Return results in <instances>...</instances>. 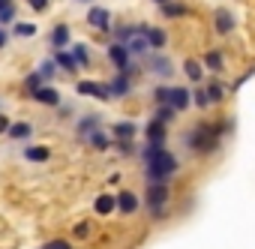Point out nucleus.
<instances>
[{"mask_svg":"<svg viewBox=\"0 0 255 249\" xmlns=\"http://www.w3.org/2000/svg\"><path fill=\"white\" fill-rule=\"evenodd\" d=\"M231 129H234V120H222V123H207V120H201V123H195L192 129L183 132V144H186V150H192L195 156H210V153L219 150L222 135H228Z\"/></svg>","mask_w":255,"mask_h":249,"instance_id":"f257e3e1","label":"nucleus"},{"mask_svg":"<svg viewBox=\"0 0 255 249\" xmlns=\"http://www.w3.org/2000/svg\"><path fill=\"white\" fill-rule=\"evenodd\" d=\"M168 204H171V183H168V180H147L141 207H144L153 219H165V216H168Z\"/></svg>","mask_w":255,"mask_h":249,"instance_id":"f03ea898","label":"nucleus"},{"mask_svg":"<svg viewBox=\"0 0 255 249\" xmlns=\"http://www.w3.org/2000/svg\"><path fill=\"white\" fill-rule=\"evenodd\" d=\"M141 171L147 180H171L180 171V156L168 147H162L150 162H141Z\"/></svg>","mask_w":255,"mask_h":249,"instance_id":"7ed1b4c3","label":"nucleus"},{"mask_svg":"<svg viewBox=\"0 0 255 249\" xmlns=\"http://www.w3.org/2000/svg\"><path fill=\"white\" fill-rule=\"evenodd\" d=\"M105 60L111 63V69H114V72H129V75H135V72H138L135 57L129 54V48H126L123 42H108V48H105Z\"/></svg>","mask_w":255,"mask_h":249,"instance_id":"20e7f679","label":"nucleus"},{"mask_svg":"<svg viewBox=\"0 0 255 249\" xmlns=\"http://www.w3.org/2000/svg\"><path fill=\"white\" fill-rule=\"evenodd\" d=\"M105 84H108L111 99H129V96H132V90H135V87H132V75H129V72H114Z\"/></svg>","mask_w":255,"mask_h":249,"instance_id":"39448f33","label":"nucleus"},{"mask_svg":"<svg viewBox=\"0 0 255 249\" xmlns=\"http://www.w3.org/2000/svg\"><path fill=\"white\" fill-rule=\"evenodd\" d=\"M75 93L78 96H87V99H99V102H108L111 93H108V84L105 81H93V78H81L75 84Z\"/></svg>","mask_w":255,"mask_h":249,"instance_id":"423d86ee","label":"nucleus"},{"mask_svg":"<svg viewBox=\"0 0 255 249\" xmlns=\"http://www.w3.org/2000/svg\"><path fill=\"white\" fill-rule=\"evenodd\" d=\"M144 69H147L150 75L168 81L171 72H174V63H171V57H165V54H147V57H144Z\"/></svg>","mask_w":255,"mask_h":249,"instance_id":"0eeeda50","label":"nucleus"},{"mask_svg":"<svg viewBox=\"0 0 255 249\" xmlns=\"http://www.w3.org/2000/svg\"><path fill=\"white\" fill-rule=\"evenodd\" d=\"M102 126V114H96V111H90V114H81V117H75V141H87V135L93 132V129H99Z\"/></svg>","mask_w":255,"mask_h":249,"instance_id":"6e6552de","label":"nucleus"},{"mask_svg":"<svg viewBox=\"0 0 255 249\" xmlns=\"http://www.w3.org/2000/svg\"><path fill=\"white\" fill-rule=\"evenodd\" d=\"M114 198H117V213L120 216H135L141 210V195L132 192V189H120Z\"/></svg>","mask_w":255,"mask_h":249,"instance_id":"1a4fd4ad","label":"nucleus"},{"mask_svg":"<svg viewBox=\"0 0 255 249\" xmlns=\"http://www.w3.org/2000/svg\"><path fill=\"white\" fill-rule=\"evenodd\" d=\"M111 9H105V6H90L87 9V27H93L96 33H108L111 30Z\"/></svg>","mask_w":255,"mask_h":249,"instance_id":"9d476101","label":"nucleus"},{"mask_svg":"<svg viewBox=\"0 0 255 249\" xmlns=\"http://www.w3.org/2000/svg\"><path fill=\"white\" fill-rule=\"evenodd\" d=\"M30 99H33V102H39V105H48V108H57V105L63 102V96H60V90L54 87V81H48V84L36 87V90L30 93Z\"/></svg>","mask_w":255,"mask_h":249,"instance_id":"9b49d317","label":"nucleus"},{"mask_svg":"<svg viewBox=\"0 0 255 249\" xmlns=\"http://www.w3.org/2000/svg\"><path fill=\"white\" fill-rule=\"evenodd\" d=\"M168 105L180 114V111H189L192 105V90L189 87H180V84H168Z\"/></svg>","mask_w":255,"mask_h":249,"instance_id":"f8f14e48","label":"nucleus"},{"mask_svg":"<svg viewBox=\"0 0 255 249\" xmlns=\"http://www.w3.org/2000/svg\"><path fill=\"white\" fill-rule=\"evenodd\" d=\"M144 141H150V144H168V123L150 117L147 126H144Z\"/></svg>","mask_w":255,"mask_h":249,"instance_id":"ddd939ff","label":"nucleus"},{"mask_svg":"<svg viewBox=\"0 0 255 249\" xmlns=\"http://www.w3.org/2000/svg\"><path fill=\"white\" fill-rule=\"evenodd\" d=\"M213 30L219 33V36H228V33H234V27H237V18H234V12L231 9H213Z\"/></svg>","mask_w":255,"mask_h":249,"instance_id":"4468645a","label":"nucleus"},{"mask_svg":"<svg viewBox=\"0 0 255 249\" xmlns=\"http://www.w3.org/2000/svg\"><path fill=\"white\" fill-rule=\"evenodd\" d=\"M48 42H51L54 51H57V48H69V45H72V24L57 21V24L51 27V33H48Z\"/></svg>","mask_w":255,"mask_h":249,"instance_id":"2eb2a0df","label":"nucleus"},{"mask_svg":"<svg viewBox=\"0 0 255 249\" xmlns=\"http://www.w3.org/2000/svg\"><path fill=\"white\" fill-rule=\"evenodd\" d=\"M111 138L114 141H135L138 138V123L135 120H117L111 126Z\"/></svg>","mask_w":255,"mask_h":249,"instance_id":"dca6fc26","label":"nucleus"},{"mask_svg":"<svg viewBox=\"0 0 255 249\" xmlns=\"http://www.w3.org/2000/svg\"><path fill=\"white\" fill-rule=\"evenodd\" d=\"M87 147H93L96 153H105V150H111V144H114V138H111V132H105L102 126L99 129H93L90 135H87V141H84Z\"/></svg>","mask_w":255,"mask_h":249,"instance_id":"f3484780","label":"nucleus"},{"mask_svg":"<svg viewBox=\"0 0 255 249\" xmlns=\"http://www.w3.org/2000/svg\"><path fill=\"white\" fill-rule=\"evenodd\" d=\"M93 213H96V216H111V213H117V198H114L111 192H99V195L93 198Z\"/></svg>","mask_w":255,"mask_h":249,"instance_id":"a211bd4d","label":"nucleus"},{"mask_svg":"<svg viewBox=\"0 0 255 249\" xmlns=\"http://www.w3.org/2000/svg\"><path fill=\"white\" fill-rule=\"evenodd\" d=\"M33 135V123L30 120H9V129H6V138H12V141H27Z\"/></svg>","mask_w":255,"mask_h":249,"instance_id":"6ab92c4d","label":"nucleus"},{"mask_svg":"<svg viewBox=\"0 0 255 249\" xmlns=\"http://www.w3.org/2000/svg\"><path fill=\"white\" fill-rule=\"evenodd\" d=\"M159 12H162V18H168V21H180V18L189 15V6L180 3V0H168V3L159 6Z\"/></svg>","mask_w":255,"mask_h":249,"instance_id":"aec40b11","label":"nucleus"},{"mask_svg":"<svg viewBox=\"0 0 255 249\" xmlns=\"http://www.w3.org/2000/svg\"><path fill=\"white\" fill-rule=\"evenodd\" d=\"M24 159L33 165H45L51 159V147L48 144H30V147H24Z\"/></svg>","mask_w":255,"mask_h":249,"instance_id":"412c9836","label":"nucleus"},{"mask_svg":"<svg viewBox=\"0 0 255 249\" xmlns=\"http://www.w3.org/2000/svg\"><path fill=\"white\" fill-rule=\"evenodd\" d=\"M126 48H129V54H132L135 60H144V57L150 54V42H147V36H144V33H135L129 42H126Z\"/></svg>","mask_w":255,"mask_h":249,"instance_id":"4be33fe9","label":"nucleus"},{"mask_svg":"<svg viewBox=\"0 0 255 249\" xmlns=\"http://www.w3.org/2000/svg\"><path fill=\"white\" fill-rule=\"evenodd\" d=\"M180 69H183V75H186L192 84H201V81H204V63H201V60H195V57H186Z\"/></svg>","mask_w":255,"mask_h":249,"instance_id":"5701e85b","label":"nucleus"},{"mask_svg":"<svg viewBox=\"0 0 255 249\" xmlns=\"http://www.w3.org/2000/svg\"><path fill=\"white\" fill-rule=\"evenodd\" d=\"M69 51H72V57H75L78 69H90V66H93V54H90V48H87L84 42H72V45H69Z\"/></svg>","mask_w":255,"mask_h":249,"instance_id":"b1692460","label":"nucleus"},{"mask_svg":"<svg viewBox=\"0 0 255 249\" xmlns=\"http://www.w3.org/2000/svg\"><path fill=\"white\" fill-rule=\"evenodd\" d=\"M204 93H207V99H210V105H219L225 96H228V87L219 81V78H210L207 84H204Z\"/></svg>","mask_w":255,"mask_h":249,"instance_id":"393cba45","label":"nucleus"},{"mask_svg":"<svg viewBox=\"0 0 255 249\" xmlns=\"http://www.w3.org/2000/svg\"><path fill=\"white\" fill-rule=\"evenodd\" d=\"M147 42H150V51H162L165 45H168V33H165V27H147Z\"/></svg>","mask_w":255,"mask_h":249,"instance_id":"a878e982","label":"nucleus"},{"mask_svg":"<svg viewBox=\"0 0 255 249\" xmlns=\"http://www.w3.org/2000/svg\"><path fill=\"white\" fill-rule=\"evenodd\" d=\"M54 60H57L60 72H69V75H75V72H78V63H75V57H72V51H69V48H57V51H54Z\"/></svg>","mask_w":255,"mask_h":249,"instance_id":"bb28decb","label":"nucleus"},{"mask_svg":"<svg viewBox=\"0 0 255 249\" xmlns=\"http://www.w3.org/2000/svg\"><path fill=\"white\" fill-rule=\"evenodd\" d=\"M201 63H204V69H210V72H216V75H219V72L225 69V54H222L219 48H210V51L201 57Z\"/></svg>","mask_w":255,"mask_h":249,"instance_id":"cd10ccee","label":"nucleus"},{"mask_svg":"<svg viewBox=\"0 0 255 249\" xmlns=\"http://www.w3.org/2000/svg\"><path fill=\"white\" fill-rule=\"evenodd\" d=\"M135 33H138V21H135V24H129V21H120V24L114 27V42H123V45H126V42H129Z\"/></svg>","mask_w":255,"mask_h":249,"instance_id":"c85d7f7f","label":"nucleus"},{"mask_svg":"<svg viewBox=\"0 0 255 249\" xmlns=\"http://www.w3.org/2000/svg\"><path fill=\"white\" fill-rule=\"evenodd\" d=\"M9 33H12V39H33L39 30H36V24H30V21H15Z\"/></svg>","mask_w":255,"mask_h":249,"instance_id":"c756f323","label":"nucleus"},{"mask_svg":"<svg viewBox=\"0 0 255 249\" xmlns=\"http://www.w3.org/2000/svg\"><path fill=\"white\" fill-rule=\"evenodd\" d=\"M36 72H39L45 81H54V78H57V72H60V66H57V60H54V57H45V60H39Z\"/></svg>","mask_w":255,"mask_h":249,"instance_id":"7c9ffc66","label":"nucleus"},{"mask_svg":"<svg viewBox=\"0 0 255 249\" xmlns=\"http://www.w3.org/2000/svg\"><path fill=\"white\" fill-rule=\"evenodd\" d=\"M153 117H156V120H162V123H168V126H171V123H174V117H177V111H174L168 102H159V105L153 108Z\"/></svg>","mask_w":255,"mask_h":249,"instance_id":"2f4dec72","label":"nucleus"},{"mask_svg":"<svg viewBox=\"0 0 255 249\" xmlns=\"http://www.w3.org/2000/svg\"><path fill=\"white\" fill-rule=\"evenodd\" d=\"M42 84H48V81H45V78H42V75H39V72L33 69L30 75H24V81H21V90H24V93L30 96V93H33L36 87H42Z\"/></svg>","mask_w":255,"mask_h":249,"instance_id":"473e14b6","label":"nucleus"},{"mask_svg":"<svg viewBox=\"0 0 255 249\" xmlns=\"http://www.w3.org/2000/svg\"><path fill=\"white\" fill-rule=\"evenodd\" d=\"M111 147L117 150V156H120V159H129V156H135V153H138L135 141H114Z\"/></svg>","mask_w":255,"mask_h":249,"instance_id":"72a5a7b5","label":"nucleus"},{"mask_svg":"<svg viewBox=\"0 0 255 249\" xmlns=\"http://www.w3.org/2000/svg\"><path fill=\"white\" fill-rule=\"evenodd\" d=\"M18 21V6L12 3V6H6V9H0V27H9V24H15Z\"/></svg>","mask_w":255,"mask_h":249,"instance_id":"f704fd0d","label":"nucleus"},{"mask_svg":"<svg viewBox=\"0 0 255 249\" xmlns=\"http://www.w3.org/2000/svg\"><path fill=\"white\" fill-rule=\"evenodd\" d=\"M192 102L204 111V108H210V99H207V93H204V84L201 87H192Z\"/></svg>","mask_w":255,"mask_h":249,"instance_id":"c9c22d12","label":"nucleus"},{"mask_svg":"<svg viewBox=\"0 0 255 249\" xmlns=\"http://www.w3.org/2000/svg\"><path fill=\"white\" fill-rule=\"evenodd\" d=\"M93 234V225L90 222H78L75 228H72V240H87Z\"/></svg>","mask_w":255,"mask_h":249,"instance_id":"e433bc0d","label":"nucleus"},{"mask_svg":"<svg viewBox=\"0 0 255 249\" xmlns=\"http://www.w3.org/2000/svg\"><path fill=\"white\" fill-rule=\"evenodd\" d=\"M150 96H153V102H156V105H159V102H168V84H165V81H162V84H156Z\"/></svg>","mask_w":255,"mask_h":249,"instance_id":"4c0bfd02","label":"nucleus"},{"mask_svg":"<svg viewBox=\"0 0 255 249\" xmlns=\"http://www.w3.org/2000/svg\"><path fill=\"white\" fill-rule=\"evenodd\" d=\"M42 249H72V240H66V237H54V240H48Z\"/></svg>","mask_w":255,"mask_h":249,"instance_id":"58836bf2","label":"nucleus"},{"mask_svg":"<svg viewBox=\"0 0 255 249\" xmlns=\"http://www.w3.org/2000/svg\"><path fill=\"white\" fill-rule=\"evenodd\" d=\"M24 3H27L33 12H48V9H51V0H24Z\"/></svg>","mask_w":255,"mask_h":249,"instance_id":"ea45409f","label":"nucleus"},{"mask_svg":"<svg viewBox=\"0 0 255 249\" xmlns=\"http://www.w3.org/2000/svg\"><path fill=\"white\" fill-rule=\"evenodd\" d=\"M57 117H63V120H66V117H75V108H72L69 102H60V105H57Z\"/></svg>","mask_w":255,"mask_h":249,"instance_id":"a19ab883","label":"nucleus"},{"mask_svg":"<svg viewBox=\"0 0 255 249\" xmlns=\"http://www.w3.org/2000/svg\"><path fill=\"white\" fill-rule=\"evenodd\" d=\"M9 39H12V33H9L6 27H0V51H3V48L9 45Z\"/></svg>","mask_w":255,"mask_h":249,"instance_id":"79ce46f5","label":"nucleus"},{"mask_svg":"<svg viewBox=\"0 0 255 249\" xmlns=\"http://www.w3.org/2000/svg\"><path fill=\"white\" fill-rule=\"evenodd\" d=\"M6 129H9V117L0 111V135H6Z\"/></svg>","mask_w":255,"mask_h":249,"instance_id":"37998d69","label":"nucleus"},{"mask_svg":"<svg viewBox=\"0 0 255 249\" xmlns=\"http://www.w3.org/2000/svg\"><path fill=\"white\" fill-rule=\"evenodd\" d=\"M108 183H111V186H120V183H123V174H117V171H114V174L108 177Z\"/></svg>","mask_w":255,"mask_h":249,"instance_id":"c03bdc74","label":"nucleus"},{"mask_svg":"<svg viewBox=\"0 0 255 249\" xmlns=\"http://www.w3.org/2000/svg\"><path fill=\"white\" fill-rule=\"evenodd\" d=\"M15 0H0V9H6V6H12Z\"/></svg>","mask_w":255,"mask_h":249,"instance_id":"a18cd8bd","label":"nucleus"},{"mask_svg":"<svg viewBox=\"0 0 255 249\" xmlns=\"http://www.w3.org/2000/svg\"><path fill=\"white\" fill-rule=\"evenodd\" d=\"M150 3H156V6H162V3H168V0H150Z\"/></svg>","mask_w":255,"mask_h":249,"instance_id":"49530a36","label":"nucleus"},{"mask_svg":"<svg viewBox=\"0 0 255 249\" xmlns=\"http://www.w3.org/2000/svg\"><path fill=\"white\" fill-rule=\"evenodd\" d=\"M75 3H93V0H75Z\"/></svg>","mask_w":255,"mask_h":249,"instance_id":"de8ad7c7","label":"nucleus"},{"mask_svg":"<svg viewBox=\"0 0 255 249\" xmlns=\"http://www.w3.org/2000/svg\"><path fill=\"white\" fill-rule=\"evenodd\" d=\"M0 108H3V99H0Z\"/></svg>","mask_w":255,"mask_h":249,"instance_id":"09e8293b","label":"nucleus"}]
</instances>
